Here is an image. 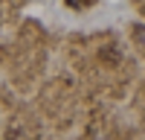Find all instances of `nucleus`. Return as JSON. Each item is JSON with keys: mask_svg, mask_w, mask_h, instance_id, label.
I'll return each mask as SVG.
<instances>
[{"mask_svg": "<svg viewBox=\"0 0 145 140\" xmlns=\"http://www.w3.org/2000/svg\"><path fill=\"white\" fill-rule=\"evenodd\" d=\"M67 3H70V6H76V0H67Z\"/></svg>", "mask_w": 145, "mask_h": 140, "instance_id": "f257e3e1", "label": "nucleus"}]
</instances>
